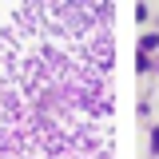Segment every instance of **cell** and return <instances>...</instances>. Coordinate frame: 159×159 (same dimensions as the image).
<instances>
[{
    "label": "cell",
    "instance_id": "cell-1",
    "mask_svg": "<svg viewBox=\"0 0 159 159\" xmlns=\"http://www.w3.org/2000/svg\"><path fill=\"white\" fill-rule=\"evenodd\" d=\"M151 147H155V151H159V127H155V135H151Z\"/></svg>",
    "mask_w": 159,
    "mask_h": 159
}]
</instances>
